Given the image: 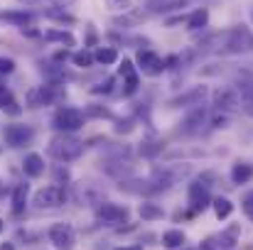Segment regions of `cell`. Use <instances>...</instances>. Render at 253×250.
I'll return each mask as SVG.
<instances>
[{
  "instance_id": "cell-1",
  "label": "cell",
  "mask_w": 253,
  "mask_h": 250,
  "mask_svg": "<svg viewBox=\"0 0 253 250\" xmlns=\"http://www.w3.org/2000/svg\"><path fill=\"white\" fill-rule=\"evenodd\" d=\"M199 47L216 54H241L253 47V35L246 27H231V30L209 35L204 42H199Z\"/></svg>"
},
{
  "instance_id": "cell-2",
  "label": "cell",
  "mask_w": 253,
  "mask_h": 250,
  "mask_svg": "<svg viewBox=\"0 0 253 250\" xmlns=\"http://www.w3.org/2000/svg\"><path fill=\"white\" fill-rule=\"evenodd\" d=\"M82 152H84V145L72 138H54L49 143V155L59 162H72V160L82 157Z\"/></svg>"
},
{
  "instance_id": "cell-3",
  "label": "cell",
  "mask_w": 253,
  "mask_h": 250,
  "mask_svg": "<svg viewBox=\"0 0 253 250\" xmlns=\"http://www.w3.org/2000/svg\"><path fill=\"white\" fill-rule=\"evenodd\" d=\"M49 241L54 243L57 250H74L77 236H74V228L69 223H57L49 228Z\"/></svg>"
},
{
  "instance_id": "cell-4",
  "label": "cell",
  "mask_w": 253,
  "mask_h": 250,
  "mask_svg": "<svg viewBox=\"0 0 253 250\" xmlns=\"http://www.w3.org/2000/svg\"><path fill=\"white\" fill-rule=\"evenodd\" d=\"M54 125L59 130H79L84 125V113L77 110V108H59L57 115H54Z\"/></svg>"
},
{
  "instance_id": "cell-5",
  "label": "cell",
  "mask_w": 253,
  "mask_h": 250,
  "mask_svg": "<svg viewBox=\"0 0 253 250\" xmlns=\"http://www.w3.org/2000/svg\"><path fill=\"white\" fill-rule=\"evenodd\" d=\"M135 62H138L140 71L148 74V76H158V74L165 71V62H163L155 52H150V49H140L138 57H135Z\"/></svg>"
},
{
  "instance_id": "cell-6",
  "label": "cell",
  "mask_w": 253,
  "mask_h": 250,
  "mask_svg": "<svg viewBox=\"0 0 253 250\" xmlns=\"http://www.w3.org/2000/svg\"><path fill=\"white\" fill-rule=\"evenodd\" d=\"M64 201V191L59 186H44L35 194V206L37 209H54Z\"/></svg>"
},
{
  "instance_id": "cell-7",
  "label": "cell",
  "mask_w": 253,
  "mask_h": 250,
  "mask_svg": "<svg viewBox=\"0 0 253 250\" xmlns=\"http://www.w3.org/2000/svg\"><path fill=\"white\" fill-rule=\"evenodd\" d=\"M32 128H27V125H7L5 128V143L10 145V147H22V145H27L30 140H32Z\"/></svg>"
},
{
  "instance_id": "cell-8",
  "label": "cell",
  "mask_w": 253,
  "mask_h": 250,
  "mask_svg": "<svg viewBox=\"0 0 253 250\" xmlns=\"http://www.w3.org/2000/svg\"><path fill=\"white\" fill-rule=\"evenodd\" d=\"M189 204H192L194 211H204V209L211 204V196H209L207 184H202V181L189 184Z\"/></svg>"
},
{
  "instance_id": "cell-9",
  "label": "cell",
  "mask_w": 253,
  "mask_h": 250,
  "mask_svg": "<svg viewBox=\"0 0 253 250\" xmlns=\"http://www.w3.org/2000/svg\"><path fill=\"white\" fill-rule=\"evenodd\" d=\"M96 216L103 223H123L128 218V209L126 206H118V204H103V206H98Z\"/></svg>"
},
{
  "instance_id": "cell-10",
  "label": "cell",
  "mask_w": 253,
  "mask_h": 250,
  "mask_svg": "<svg viewBox=\"0 0 253 250\" xmlns=\"http://www.w3.org/2000/svg\"><path fill=\"white\" fill-rule=\"evenodd\" d=\"M214 103H216V108H221V110H239V108H241L239 91H234V88H221V91H216Z\"/></svg>"
},
{
  "instance_id": "cell-11",
  "label": "cell",
  "mask_w": 253,
  "mask_h": 250,
  "mask_svg": "<svg viewBox=\"0 0 253 250\" xmlns=\"http://www.w3.org/2000/svg\"><path fill=\"white\" fill-rule=\"evenodd\" d=\"M204 96H207V86H194L192 91L182 93L174 101H169V106H174V108H179V106H202Z\"/></svg>"
},
{
  "instance_id": "cell-12",
  "label": "cell",
  "mask_w": 253,
  "mask_h": 250,
  "mask_svg": "<svg viewBox=\"0 0 253 250\" xmlns=\"http://www.w3.org/2000/svg\"><path fill=\"white\" fill-rule=\"evenodd\" d=\"M121 74H123V79H126V96L135 93V88H138V74H135L133 62L123 59V64H121Z\"/></svg>"
},
{
  "instance_id": "cell-13",
  "label": "cell",
  "mask_w": 253,
  "mask_h": 250,
  "mask_svg": "<svg viewBox=\"0 0 253 250\" xmlns=\"http://www.w3.org/2000/svg\"><path fill=\"white\" fill-rule=\"evenodd\" d=\"M189 0H148V7L153 12H172V10H182Z\"/></svg>"
},
{
  "instance_id": "cell-14",
  "label": "cell",
  "mask_w": 253,
  "mask_h": 250,
  "mask_svg": "<svg viewBox=\"0 0 253 250\" xmlns=\"http://www.w3.org/2000/svg\"><path fill=\"white\" fill-rule=\"evenodd\" d=\"M22 169H25V174L27 177H40L42 172H44V160L40 157V155H27L25 157V162H22Z\"/></svg>"
},
{
  "instance_id": "cell-15",
  "label": "cell",
  "mask_w": 253,
  "mask_h": 250,
  "mask_svg": "<svg viewBox=\"0 0 253 250\" xmlns=\"http://www.w3.org/2000/svg\"><path fill=\"white\" fill-rule=\"evenodd\" d=\"M207 22H209V10L199 7L187 17V30H202V27H207Z\"/></svg>"
},
{
  "instance_id": "cell-16",
  "label": "cell",
  "mask_w": 253,
  "mask_h": 250,
  "mask_svg": "<svg viewBox=\"0 0 253 250\" xmlns=\"http://www.w3.org/2000/svg\"><path fill=\"white\" fill-rule=\"evenodd\" d=\"M25 201H27V184H17L12 191V214L20 216L25 211Z\"/></svg>"
},
{
  "instance_id": "cell-17",
  "label": "cell",
  "mask_w": 253,
  "mask_h": 250,
  "mask_svg": "<svg viewBox=\"0 0 253 250\" xmlns=\"http://www.w3.org/2000/svg\"><path fill=\"white\" fill-rule=\"evenodd\" d=\"M231 179L236 181V184H246V181H251L253 179V167L249 162H239V165H234L231 169Z\"/></svg>"
},
{
  "instance_id": "cell-18",
  "label": "cell",
  "mask_w": 253,
  "mask_h": 250,
  "mask_svg": "<svg viewBox=\"0 0 253 250\" xmlns=\"http://www.w3.org/2000/svg\"><path fill=\"white\" fill-rule=\"evenodd\" d=\"M239 98H241V110L246 115H253V83H241Z\"/></svg>"
},
{
  "instance_id": "cell-19",
  "label": "cell",
  "mask_w": 253,
  "mask_h": 250,
  "mask_svg": "<svg viewBox=\"0 0 253 250\" xmlns=\"http://www.w3.org/2000/svg\"><path fill=\"white\" fill-rule=\"evenodd\" d=\"M0 108H2V110H7V113H12V115H17V113H20V106H17L15 96H12V93H10V88H5V86H0Z\"/></svg>"
},
{
  "instance_id": "cell-20",
  "label": "cell",
  "mask_w": 253,
  "mask_h": 250,
  "mask_svg": "<svg viewBox=\"0 0 253 250\" xmlns=\"http://www.w3.org/2000/svg\"><path fill=\"white\" fill-rule=\"evenodd\" d=\"M204 120H207V110L199 106V108H197V110L184 120V130H187V133H197V130H199V125H202Z\"/></svg>"
},
{
  "instance_id": "cell-21",
  "label": "cell",
  "mask_w": 253,
  "mask_h": 250,
  "mask_svg": "<svg viewBox=\"0 0 253 250\" xmlns=\"http://www.w3.org/2000/svg\"><path fill=\"white\" fill-rule=\"evenodd\" d=\"M140 218L143 221H158V218H163L165 214H163V209L158 206V204H150V201H145V204H140Z\"/></svg>"
},
{
  "instance_id": "cell-22",
  "label": "cell",
  "mask_w": 253,
  "mask_h": 250,
  "mask_svg": "<svg viewBox=\"0 0 253 250\" xmlns=\"http://www.w3.org/2000/svg\"><path fill=\"white\" fill-rule=\"evenodd\" d=\"M44 39H49V42H62V44H67V47H74V35L72 32H62V30H47L44 32Z\"/></svg>"
},
{
  "instance_id": "cell-23",
  "label": "cell",
  "mask_w": 253,
  "mask_h": 250,
  "mask_svg": "<svg viewBox=\"0 0 253 250\" xmlns=\"http://www.w3.org/2000/svg\"><path fill=\"white\" fill-rule=\"evenodd\" d=\"M187 238H184V233L182 231H168L165 236H163V246L168 250H174V248H182V243H184Z\"/></svg>"
},
{
  "instance_id": "cell-24",
  "label": "cell",
  "mask_w": 253,
  "mask_h": 250,
  "mask_svg": "<svg viewBox=\"0 0 253 250\" xmlns=\"http://www.w3.org/2000/svg\"><path fill=\"white\" fill-rule=\"evenodd\" d=\"M231 211H234V204H231L229 199H221V196H219V199L214 201V214H216V218H219V221L229 218V216H231Z\"/></svg>"
},
{
  "instance_id": "cell-25",
  "label": "cell",
  "mask_w": 253,
  "mask_h": 250,
  "mask_svg": "<svg viewBox=\"0 0 253 250\" xmlns=\"http://www.w3.org/2000/svg\"><path fill=\"white\" fill-rule=\"evenodd\" d=\"M93 57H96V62H101V64H106V67L118 62V52H116L113 47H101V49H98Z\"/></svg>"
},
{
  "instance_id": "cell-26",
  "label": "cell",
  "mask_w": 253,
  "mask_h": 250,
  "mask_svg": "<svg viewBox=\"0 0 253 250\" xmlns=\"http://www.w3.org/2000/svg\"><path fill=\"white\" fill-rule=\"evenodd\" d=\"M0 17L7 20V22H15V25H20V27H25L27 22H32V15H30V12H2Z\"/></svg>"
},
{
  "instance_id": "cell-27",
  "label": "cell",
  "mask_w": 253,
  "mask_h": 250,
  "mask_svg": "<svg viewBox=\"0 0 253 250\" xmlns=\"http://www.w3.org/2000/svg\"><path fill=\"white\" fill-rule=\"evenodd\" d=\"M93 54L91 52H77L74 57H72V62H74V67H79V69H88L91 64H93Z\"/></svg>"
},
{
  "instance_id": "cell-28",
  "label": "cell",
  "mask_w": 253,
  "mask_h": 250,
  "mask_svg": "<svg viewBox=\"0 0 253 250\" xmlns=\"http://www.w3.org/2000/svg\"><path fill=\"white\" fill-rule=\"evenodd\" d=\"M106 5L111 10H118V12H128L130 10V0H106Z\"/></svg>"
},
{
  "instance_id": "cell-29",
  "label": "cell",
  "mask_w": 253,
  "mask_h": 250,
  "mask_svg": "<svg viewBox=\"0 0 253 250\" xmlns=\"http://www.w3.org/2000/svg\"><path fill=\"white\" fill-rule=\"evenodd\" d=\"M12 71H15V62L0 57V74H12Z\"/></svg>"
},
{
  "instance_id": "cell-30",
  "label": "cell",
  "mask_w": 253,
  "mask_h": 250,
  "mask_svg": "<svg viewBox=\"0 0 253 250\" xmlns=\"http://www.w3.org/2000/svg\"><path fill=\"white\" fill-rule=\"evenodd\" d=\"M244 214H246V216L253 221V191L246 196V199H244Z\"/></svg>"
},
{
  "instance_id": "cell-31",
  "label": "cell",
  "mask_w": 253,
  "mask_h": 250,
  "mask_svg": "<svg viewBox=\"0 0 253 250\" xmlns=\"http://www.w3.org/2000/svg\"><path fill=\"white\" fill-rule=\"evenodd\" d=\"M111 86H113V79H106L101 86H96V88H93V93H108V91H111Z\"/></svg>"
},
{
  "instance_id": "cell-32",
  "label": "cell",
  "mask_w": 253,
  "mask_h": 250,
  "mask_svg": "<svg viewBox=\"0 0 253 250\" xmlns=\"http://www.w3.org/2000/svg\"><path fill=\"white\" fill-rule=\"evenodd\" d=\"M52 2H54V5H72L74 0H52Z\"/></svg>"
},
{
  "instance_id": "cell-33",
  "label": "cell",
  "mask_w": 253,
  "mask_h": 250,
  "mask_svg": "<svg viewBox=\"0 0 253 250\" xmlns=\"http://www.w3.org/2000/svg\"><path fill=\"white\" fill-rule=\"evenodd\" d=\"M118 250H143V246H128V248H118Z\"/></svg>"
},
{
  "instance_id": "cell-34",
  "label": "cell",
  "mask_w": 253,
  "mask_h": 250,
  "mask_svg": "<svg viewBox=\"0 0 253 250\" xmlns=\"http://www.w3.org/2000/svg\"><path fill=\"white\" fill-rule=\"evenodd\" d=\"M0 250H15V248H12V243H2V246H0Z\"/></svg>"
},
{
  "instance_id": "cell-35",
  "label": "cell",
  "mask_w": 253,
  "mask_h": 250,
  "mask_svg": "<svg viewBox=\"0 0 253 250\" xmlns=\"http://www.w3.org/2000/svg\"><path fill=\"white\" fill-rule=\"evenodd\" d=\"M199 250H214V246H209V243H204V246H202V248Z\"/></svg>"
},
{
  "instance_id": "cell-36",
  "label": "cell",
  "mask_w": 253,
  "mask_h": 250,
  "mask_svg": "<svg viewBox=\"0 0 253 250\" xmlns=\"http://www.w3.org/2000/svg\"><path fill=\"white\" fill-rule=\"evenodd\" d=\"M0 231H2V221H0Z\"/></svg>"
},
{
  "instance_id": "cell-37",
  "label": "cell",
  "mask_w": 253,
  "mask_h": 250,
  "mask_svg": "<svg viewBox=\"0 0 253 250\" xmlns=\"http://www.w3.org/2000/svg\"><path fill=\"white\" fill-rule=\"evenodd\" d=\"M251 20H253V10H251Z\"/></svg>"
},
{
  "instance_id": "cell-38",
  "label": "cell",
  "mask_w": 253,
  "mask_h": 250,
  "mask_svg": "<svg viewBox=\"0 0 253 250\" xmlns=\"http://www.w3.org/2000/svg\"><path fill=\"white\" fill-rule=\"evenodd\" d=\"M0 191H2V189H0Z\"/></svg>"
}]
</instances>
